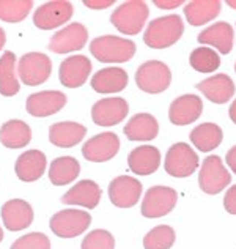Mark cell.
I'll list each match as a JSON object with an SVG mask.
<instances>
[{"label": "cell", "instance_id": "obj_35", "mask_svg": "<svg viewBox=\"0 0 236 249\" xmlns=\"http://www.w3.org/2000/svg\"><path fill=\"white\" fill-rule=\"evenodd\" d=\"M82 249H115V238L109 231L96 229L82 240Z\"/></svg>", "mask_w": 236, "mask_h": 249}, {"label": "cell", "instance_id": "obj_7", "mask_svg": "<svg viewBox=\"0 0 236 249\" xmlns=\"http://www.w3.org/2000/svg\"><path fill=\"white\" fill-rule=\"evenodd\" d=\"M51 73L52 62L43 52H29V54H24L17 62V74L29 87L44 84L51 77Z\"/></svg>", "mask_w": 236, "mask_h": 249}, {"label": "cell", "instance_id": "obj_14", "mask_svg": "<svg viewBox=\"0 0 236 249\" xmlns=\"http://www.w3.org/2000/svg\"><path fill=\"white\" fill-rule=\"evenodd\" d=\"M120 150V139L115 133H101L93 136L84 143L82 155L91 162H106L110 161Z\"/></svg>", "mask_w": 236, "mask_h": 249}, {"label": "cell", "instance_id": "obj_36", "mask_svg": "<svg viewBox=\"0 0 236 249\" xmlns=\"http://www.w3.org/2000/svg\"><path fill=\"white\" fill-rule=\"evenodd\" d=\"M10 249H51V240L41 232H32L19 237Z\"/></svg>", "mask_w": 236, "mask_h": 249}, {"label": "cell", "instance_id": "obj_13", "mask_svg": "<svg viewBox=\"0 0 236 249\" xmlns=\"http://www.w3.org/2000/svg\"><path fill=\"white\" fill-rule=\"evenodd\" d=\"M142 183L129 175H120L109 183V199L118 208H131L142 196Z\"/></svg>", "mask_w": 236, "mask_h": 249}, {"label": "cell", "instance_id": "obj_28", "mask_svg": "<svg viewBox=\"0 0 236 249\" xmlns=\"http://www.w3.org/2000/svg\"><path fill=\"white\" fill-rule=\"evenodd\" d=\"M81 174V164L73 156H58L51 162L49 180L54 186H67Z\"/></svg>", "mask_w": 236, "mask_h": 249}, {"label": "cell", "instance_id": "obj_18", "mask_svg": "<svg viewBox=\"0 0 236 249\" xmlns=\"http://www.w3.org/2000/svg\"><path fill=\"white\" fill-rule=\"evenodd\" d=\"M203 112L202 98L197 95H183L170 104L169 119L176 126H185L199 120Z\"/></svg>", "mask_w": 236, "mask_h": 249}, {"label": "cell", "instance_id": "obj_30", "mask_svg": "<svg viewBox=\"0 0 236 249\" xmlns=\"http://www.w3.org/2000/svg\"><path fill=\"white\" fill-rule=\"evenodd\" d=\"M21 90L16 76V55L15 52L5 51L0 57V95L15 96Z\"/></svg>", "mask_w": 236, "mask_h": 249}, {"label": "cell", "instance_id": "obj_15", "mask_svg": "<svg viewBox=\"0 0 236 249\" xmlns=\"http://www.w3.org/2000/svg\"><path fill=\"white\" fill-rule=\"evenodd\" d=\"M68 98L63 91L58 90H43L32 93L27 98L25 109L32 117H49L62 110Z\"/></svg>", "mask_w": 236, "mask_h": 249}, {"label": "cell", "instance_id": "obj_39", "mask_svg": "<svg viewBox=\"0 0 236 249\" xmlns=\"http://www.w3.org/2000/svg\"><path fill=\"white\" fill-rule=\"evenodd\" d=\"M183 0H156L154 5L157 6V8H162V10H175L178 8V6H181Z\"/></svg>", "mask_w": 236, "mask_h": 249}, {"label": "cell", "instance_id": "obj_34", "mask_svg": "<svg viewBox=\"0 0 236 249\" xmlns=\"http://www.w3.org/2000/svg\"><path fill=\"white\" fill-rule=\"evenodd\" d=\"M175 231L170 226H156L143 238L145 249H170L175 243Z\"/></svg>", "mask_w": 236, "mask_h": 249}, {"label": "cell", "instance_id": "obj_43", "mask_svg": "<svg viewBox=\"0 0 236 249\" xmlns=\"http://www.w3.org/2000/svg\"><path fill=\"white\" fill-rule=\"evenodd\" d=\"M227 5L230 6V8L236 10V0H228V2H227Z\"/></svg>", "mask_w": 236, "mask_h": 249}, {"label": "cell", "instance_id": "obj_11", "mask_svg": "<svg viewBox=\"0 0 236 249\" xmlns=\"http://www.w3.org/2000/svg\"><path fill=\"white\" fill-rule=\"evenodd\" d=\"M87 41H88L87 27L81 22H73L68 24L62 30H58L51 38L49 51L55 52V54H69V52L84 49Z\"/></svg>", "mask_w": 236, "mask_h": 249}, {"label": "cell", "instance_id": "obj_31", "mask_svg": "<svg viewBox=\"0 0 236 249\" xmlns=\"http://www.w3.org/2000/svg\"><path fill=\"white\" fill-rule=\"evenodd\" d=\"M189 137H191V142L194 143L195 148L206 153L220 145L222 139H224V133L216 123H202L192 129Z\"/></svg>", "mask_w": 236, "mask_h": 249}, {"label": "cell", "instance_id": "obj_20", "mask_svg": "<svg viewBox=\"0 0 236 249\" xmlns=\"http://www.w3.org/2000/svg\"><path fill=\"white\" fill-rule=\"evenodd\" d=\"M46 166H48V160L46 155L39 150H27L22 155H19L15 164V172L17 178L25 183L36 181L43 177Z\"/></svg>", "mask_w": 236, "mask_h": 249}, {"label": "cell", "instance_id": "obj_1", "mask_svg": "<svg viewBox=\"0 0 236 249\" xmlns=\"http://www.w3.org/2000/svg\"><path fill=\"white\" fill-rule=\"evenodd\" d=\"M185 24L178 15H169L153 19L143 34V41L148 48L153 49H167L180 40Z\"/></svg>", "mask_w": 236, "mask_h": 249}, {"label": "cell", "instance_id": "obj_6", "mask_svg": "<svg viewBox=\"0 0 236 249\" xmlns=\"http://www.w3.org/2000/svg\"><path fill=\"white\" fill-rule=\"evenodd\" d=\"M91 224V214L82 210L68 208L57 212L49 221L51 231L60 238H74L82 235Z\"/></svg>", "mask_w": 236, "mask_h": 249}, {"label": "cell", "instance_id": "obj_42", "mask_svg": "<svg viewBox=\"0 0 236 249\" xmlns=\"http://www.w3.org/2000/svg\"><path fill=\"white\" fill-rule=\"evenodd\" d=\"M5 43H6V35H5V30H3V29H0V51L3 49Z\"/></svg>", "mask_w": 236, "mask_h": 249}, {"label": "cell", "instance_id": "obj_32", "mask_svg": "<svg viewBox=\"0 0 236 249\" xmlns=\"http://www.w3.org/2000/svg\"><path fill=\"white\" fill-rule=\"evenodd\" d=\"M34 10L32 0H0V21L17 24L29 16Z\"/></svg>", "mask_w": 236, "mask_h": 249}, {"label": "cell", "instance_id": "obj_44", "mask_svg": "<svg viewBox=\"0 0 236 249\" xmlns=\"http://www.w3.org/2000/svg\"><path fill=\"white\" fill-rule=\"evenodd\" d=\"M3 240V231H2V227H0V241Z\"/></svg>", "mask_w": 236, "mask_h": 249}, {"label": "cell", "instance_id": "obj_27", "mask_svg": "<svg viewBox=\"0 0 236 249\" xmlns=\"http://www.w3.org/2000/svg\"><path fill=\"white\" fill-rule=\"evenodd\" d=\"M32 141V128L22 120H8L0 126V143L6 148L16 150L27 147Z\"/></svg>", "mask_w": 236, "mask_h": 249}, {"label": "cell", "instance_id": "obj_23", "mask_svg": "<svg viewBox=\"0 0 236 249\" xmlns=\"http://www.w3.org/2000/svg\"><path fill=\"white\" fill-rule=\"evenodd\" d=\"M128 166L137 175L154 174L161 166V152L153 145H140L129 153Z\"/></svg>", "mask_w": 236, "mask_h": 249}, {"label": "cell", "instance_id": "obj_2", "mask_svg": "<svg viewBox=\"0 0 236 249\" xmlns=\"http://www.w3.org/2000/svg\"><path fill=\"white\" fill-rule=\"evenodd\" d=\"M90 52L98 62L124 63L135 55V43L121 36L102 35L90 43Z\"/></svg>", "mask_w": 236, "mask_h": 249}, {"label": "cell", "instance_id": "obj_19", "mask_svg": "<svg viewBox=\"0 0 236 249\" xmlns=\"http://www.w3.org/2000/svg\"><path fill=\"white\" fill-rule=\"evenodd\" d=\"M102 191L98 186V183L93 180H81L79 183L69 189L68 193L63 194L62 202L67 205H81L88 210H93L98 207L101 200Z\"/></svg>", "mask_w": 236, "mask_h": 249}, {"label": "cell", "instance_id": "obj_5", "mask_svg": "<svg viewBox=\"0 0 236 249\" xmlns=\"http://www.w3.org/2000/svg\"><path fill=\"white\" fill-rule=\"evenodd\" d=\"M199 161V155L189 147V143L176 142L167 150L166 160H164V169L175 178H186L197 170Z\"/></svg>", "mask_w": 236, "mask_h": 249}, {"label": "cell", "instance_id": "obj_33", "mask_svg": "<svg viewBox=\"0 0 236 249\" xmlns=\"http://www.w3.org/2000/svg\"><path fill=\"white\" fill-rule=\"evenodd\" d=\"M189 63L199 73H214L220 67V58L211 48H197L191 52Z\"/></svg>", "mask_w": 236, "mask_h": 249}, {"label": "cell", "instance_id": "obj_21", "mask_svg": "<svg viewBox=\"0 0 236 249\" xmlns=\"http://www.w3.org/2000/svg\"><path fill=\"white\" fill-rule=\"evenodd\" d=\"M129 82L128 73L123 68L110 67V68H102L98 73L93 74L91 77V89L98 93H118L126 89V85Z\"/></svg>", "mask_w": 236, "mask_h": 249}, {"label": "cell", "instance_id": "obj_4", "mask_svg": "<svg viewBox=\"0 0 236 249\" xmlns=\"http://www.w3.org/2000/svg\"><path fill=\"white\" fill-rule=\"evenodd\" d=\"M172 71L164 62L148 60L142 63L135 71V84L145 93L157 95L170 87Z\"/></svg>", "mask_w": 236, "mask_h": 249}, {"label": "cell", "instance_id": "obj_16", "mask_svg": "<svg viewBox=\"0 0 236 249\" xmlns=\"http://www.w3.org/2000/svg\"><path fill=\"white\" fill-rule=\"evenodd\" d=\"M91 73V62L85 55H73L63 60L58 68L60 82L68 89H79L87 82Z\"/></svg>", "mask_w": 236, "mask_h": 249}, {"label": "cell", "instance_id": "obj_3", "mask_svg": "<svg viewBox=\"0 0 236 249\" xmlns=\"http://www.w3.org/2000/svg\"><path fill=\"white\" fill-rule=\"evenodd\" d=\"M150 15L148 5L142 0H129L123 2L114 10L110 16V24L123 35L140 34Z\"/></svg>", "mask_w": 236, "mask_h": 249}, {"label": "cell", "instance_id": "obj_41", "mask_svg": "<svg viewBox=\"0 0 236 249\" xmlns=\"http://www.w3.org/2000/svg\"><path fill=\"white\" fill-rule=\"evenodd\" d=\"M228 114H230V119H232V122L236 124V100L232 103L230 109H228Z\"/></svg>", "mask_w": 236, "mask_h": 249}, {"label": "cell", "instance_id": "obj_17", "mask_svg": "<svg viewBox=\"0 0 236 249\" xmlns=\"http://www.w3.org/2000/svg\"><path fill=\"white\" fill-rule=\"evenodd\" d=\"M2 221L11 232H19L32 226L34 222V208L22 199H11L2 207Z\"/></svg>", "mask_w": 236, "mask_h": 249}, {"label": "cell", "instance_id": "obj_40", "mask_svg": "<svg viewBox=\"0 0 236 249\" xmlns=\"http://www.w3.org/2000/svg\"><path fill=\"white\" fill-rule=\"evenodd\" d=\"M225 161H227V166L232 169V172L236 174V145L232 147V148L227 152V158H225Z\"/></svg>", "mask_w": 236, "mask_h": 249}, {"label": "cell", "instance_id": "obj_24", "mask_svg": "<svg viewBox=\"0 0 236 249\" xmlns=\"http://www.w3.org/2000/svg\"><path fill=\"white\" fill-rule=\"evenodd\" d=\"M85 134H87V128L76 122H58L49 128L51 143L60 148H71L77 145Z\"/></svg>", "mask_w": 236, "mask_h": 249}, {"label": "cell", "instance_id": "obj_38", "mask_svg": "<svg viewBox=\"0 0 236 249\" xmlns=\"http://www.w3.org/2000/svg\"><path fill=\"white\" fill-rule=\"evenodd\" d=\"M115 3V0H85L84 5L91 10H104Z\"/></svg>", "mask_w": 236, "mask_h": 249}, {"label": "cell", "instance_id": "obj_29", "mask_svg": "<svg viewBox=\"0 0 236 249\" xmlns=\"http://www.w3.org/2000/svg\"><path fill=\"white\" fill-rule=\"evenodd\" d=\"M222 3L219 0H194L185 6V16L187 22L199 27L206 22L214 21L219 16Z\"/></svg>", "mask_w": 236, "mask_h": 249}, {"label": "cell", "instance_id": "obj_9", "mask_svg": "<svg viewBox=\"0 0 236 249\" xmlns=\"http://www.w3.org/2000/svg\"><path fill=\"white\" fill-rule=\"evenodd\" d=\"M178 194L173 188L169 186H153L145 193L142 200L140 212L145 218L154 219L169 214L176 205Z\"/></svg>", "mask_w": 236, "mask_h": 249}, {"label": "cell", "instance_id": "obj_22", "mask_svg": "<svg viewBox=\"0 0 236 249\" xmlns=\"http://www.w3.org/2000/svg\"><path fill=\"white\" fill-rule=\"evenodd\" d=\"M197 89L205 95V98L216 104H225L227 101H230L236 90L232 77L227 74H216L213 77H208V79L197 84Z\"/></svg>", "mask_w": 236, "mask_h": 249}, {"label": "cell", "instance_id": "obj_10", "mask_svg": "<svg viewBox=\"0 0 236 249\" xmlns=\"http://www.w3.org/2000/svg\"><path fill=\"white\" fill-rule=\"evenodd\" d=\"M73 3L67 0H52L46 2L34 13V24L35 27L41 30H52L60 25L67 24L73 18Z\"/></svg>", "mask_w": 236, "mask_h": 249}, {"label": "cell", "instance_id": "obj_12", "mask_svg": "<svg viewBox=\"0 0 236 249\" xmlns=\"http://www.w3.org/2000/svg\"><path fill=\"white\" fill-rule=\"evenodd\" d=\"M129 112V104L124 98H102L91 107V120L98 126H115L121 123Z\"/></svg>", "mask_w": 236, "mask_h": 249}, {"label": "cell", "instance_id": "obj_25", "mask_svg": "<svg viewBox=\"0 0 236 249\" xmlns=\"http://www.w3.org/2000/svg\"><path fill=\"white\" fill-rule=\"evenodd\" d=\"M233 27L228 22H216L197 36L200 44L214 46L220 54H230L233 48Z\"/></svg>", "mask_w": 236, "mask_h": 249}, {"label": "cell", "instance_id": "obj_37", "mask_svg": "<svg viewBox=\"0 0 236 249\" xmlns=\"http://www.w3.org/2000/svg\"><path fill=\"white\" fill-rule=\"evenodd\" d=\"M224 207L230 214H236V185L227 191L224 197Z\"/></svg>", "mask_w": 236, "mask_h": 249}, {"label": "cell", "instance_id": "obj_26", "mask_svg": "<svg viewBox=\"0 0 236 249\" xmlns=\"http://www.w3.org/2000/svg\"><path fill=\"white\" fill-rule=\"evenodd\" d=\"M124 134L129 141H153L159 134V123L152 114H135L124 126Z\"/></svg>", "mask_w": 236, "mask_h": 249}, {"label": "cell", "instance_id": "obj_45", "mask_svg": "<svg viewBox=\"0 0 236 249\" xmlns=\"http://www.w3.org/2000/svg\"><path fill=\"white\" fill-rule=\"evenodd\" d=\"M235 73H236V63H235Z\"/></svg>", "mask_w": 236, "mask_h": 249}, {"label": "cell", "instance_id": "obj_8", "mask_svg": "<svg viewBox=\"0 0 236 249\" xmlns=\"http://www.w3.org/2000/svg\"><path fill=\"white\" fill-rule=\"evenodd\" d=\"M230 181L232 174L227 170L219 156L211 155L203 161L199 174V185L203 193L219 194L230 185Z\"/></svg>", "mask_w": 236, "mask_h": 249}]
</instances>
